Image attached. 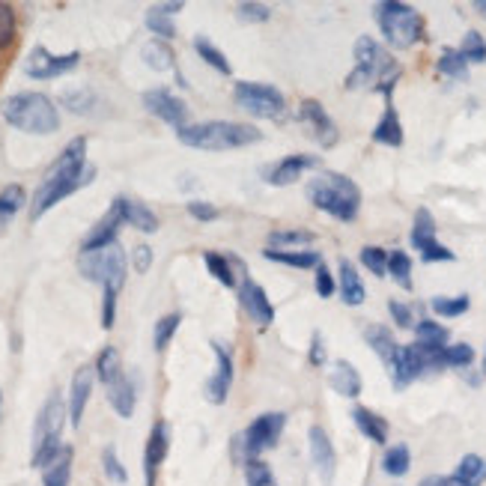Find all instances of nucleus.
<instances>
[{
    "mask_svg": "<svg viewBox=\"0 0 486 486\" xmlns=\"http://www.w3.org/2000/svg\"><path fill=\"white\" fill-rule=\"evenodd\" d=\"M483 376H486V355H483Z\"/></svg>",
    "mask_w": 486,
    "mask_h": 486,
    "instance_id": "63",
    "label": "nucleus"
},
{
    "mask_svg": "<svg viewBox=\"0 0 486 486\" xmlns=\"http://www.w3.org/2000/svg\"><path fill=\"white\" fill-rule=\"evenodd\" d=\"M116 296L114 289H102V328L105 332H111L114 323H116Z\"/></svg>",
    "mask_w": 486,
    "mask_h": 486,
    "instance_id": "57",
    "label": "nucleus"
},
{
    "mask_svg": "<svg viewBox=\"0 0 486 486\" xmlns=\"http://www.w3.org/2000/svg\"><path fill=\"white\" fill-rule=\"evenodd\" d=\"M24 206H27V191H24V186H18V182L6 186L4 191H0V227H6L9 221H13Z\"/></svg>",
    "mask_w": 486,
    "mask_h": 486,
    "instance_id": "37",
    "label": "nucleus"
},
{
    "mask_svg": "<svg viewBox=\"0 0 486 486\" xmlns=\"http://www.w3.org/2000/svg\"><path fill=\"white\" fill-rule=\"evenodd\" d=\"M362 266L367 271H373L376 278H385L388 275V251L379 248V245H364L362 248Z\"/></svg>",
    "mask_w": 486,
    "mask_h": 486,
    "instance_id": "49",
    "label": "nucleus"
},
{
    "mask_svg": "<svg viewBox=\"0 0 486 486\" xmlns=\"http://www.w3.org/2000/svg\"><path fill=\"white\" fill-rule=\"evenodd\" d=\"M328 385H332V391L340 394V397H346V400H355L358 394H362V373L355 371L353 364L346 362V358H337L335 367H332V373H328Z\"/></svg>",
    "mask_w": 486,
    "mask_h": 486,
    "instance_id": "25",
    "label": "nucleus"
},
{
    "mask_svg": "<svg viewBox=\"0 0 486 486\" xmlns=\"http://www.w3.org/2000/svg\"><path fill=\"white\" fill-rule=\"evenodd\" d=\"M305 194L319 212L344 221V225L355 221L358 212H362V188L349 177H344V173L335 170L319 173L316 179H310L305 186Z\"/></svg>",
    "mask_w": 486,
    "mask_h": 486,
    "instance_id": "4",
    "label": "nucleus"
},
{
    "mask_svg": "<svg viewBox=\"0 0 486 486\" xmlns=\"http://www.w3.org/2000/svg\"><path fill=\"white\" fill-rule=\"evenodd\" d=\"M310 367H323L326 364V346H323V335L314 332V337H310V355H307Z\"/></svg>",
    "mask_w": 486,
    "mask_h": 486,
    "instance_id": "59",
    "label": "nucleus"
},
{
    "mask_svg": "<svg viewBox=\"0 0 486 486\" xmlns=\"http://www.w3.org/2000/svg\"><path fill=\"white\" fill-rule=\"evenodd\" d=\"M186 209L194 221H203V225H206V221H215L221 215L218 206H212V203H206V200H188Z\"/></svg>",
    "mask_w": 486,
    "mask_h": 486,
    "instance_id": "56",
    "label": "nucleus"
},
{
    "mask_svg": "<svg viewBox=\"0 0 486 486\" xmlns=\"http://www.w3.org/2000/svg\"><path fill=\"white\" fill-rule=\"evenodd\" d=\"M102 465H105V478L111 483H129V472H125V465L120 463V456H116V448L108 445V448L102 451Z\"/></svg>",
    "mask_w": 486,
    "mask_h": 486,
    "instance_id": "50",
    "label": "nucleus"
},
{
    "mask_svg": "<svg viewBox=\"0 0 486 486\" xmlns=\"http://www.w3.org/2000/svg\"><path fill=\"white\" fill-rule=\"evenodd\" d=\"M415 337H417V344L448 346L451 332H448V328H445V326L436 323V319H421V323H415Z\"/></svg>",
    "mask_w": 486,
    "mask_h": 486,
    "instance_id": "45",
    "label": "nucleus"
},
{
    "mask_svg": "<svg viewBox=\"0 0 486 486\" xmlns=\"http://www.w3.org/2000/svg\"><path fill=\"white\" fill-rule=\"evenodd\" d=\"M0 406H4V391H0Z\"/></svg>",
    "mask_w": 486,
    "mask_h": 486,
    "instance_id": "64",
    "label": "nucleus"
},
{
    "mask_svg": "<svg viewBox=\"0 0 486 486\" xmlns=\"http://www.w3.org/2000/svg\"><path fill=\"white\" fill-rule=\"evenodd\" d=\"M93 371H96V379L108 388V385H114L116 379L123 376V358H120V353H116L114 346H105L99 355H96V364H93Z\"/></svg>",
    "mask_w": 486,
    "mask_h": 486,
    "instance_id": "35",
    "label": "nucleus"
},
{
    "mask_svg": "<svg viewBox=\"0 0 486 486\" xmlns=\"http://www.w3.org/2000/svg\"><path fill=\"white\" fill-rule=\"evenodd\" d=\"M152 9H159L161 15L173 18V15H177V13H182V9H186V4H182V0H173V4H155Z\"/></svg>",
    "mask_w": 486,
    "mask_h": 486,
    "instance_id": "60",
    "label": "nucleus"
},
{
    "mask_svg": "<svg viewBox=\"0 0 486 486\" xmlns=\"http://www.w3.org/2000/svg\"><path fill=\"white\" fill-rule=\"evenodd\" d=\"M108 403H111V409L120 415V417H129L134 415V403H138V394H134V382L129 376H120L114 385H108Z\"/></svg>",
    "mask_w": 486,
    "mask_h": 486,
    "instance_id": "30",
    "label": "nucleus"
},
{
    "mask_svg": "<svg viewBox=\"0 0 486 486\" xmlns=\"http://www.w3.org/2000/svg\"><path fill=\"white\" fill-rule=\"evenodd\" d=\"M194 51H197L200 60H206V66H212L215 72H221V75H230V72H233V66H230L227 57H225V51L212 45L206 36H194Z\"/></svg>",
    "mask_w": 486,
    "mask_h": 486,
    "instance_id": "40",
    "label": "nucleus"
},
{
    "mask_svg": "<svg viewBox=\"0 0 486 486\" xmlns=\"http://www.w3.org/2000/svg\"><path fill=\"white\" fill-rule=\"evenodd\" d=\"M403 123H400V114H397L394 108V102L391 99H385V111H382V120H379L373 125V141L376 143H382V147H403Z\"/></svg>",
    "mask_w": 486,
    "mask_h": 486,
    "instance_id": "26",
    "label": "nucleus"
},
{
    "mask_svg": "<svg viewBox=\"0 0 486 486\" xmlns=\"http://www.w3.org/2000/svg\"><path fill=\"white\" fill-rule=\"evenodd\" d=\"M400 63L394 60L391 51L382 48L373 36L355 39V69L346 75V90H364L373 87L385 99H391L397 81H400Z\"/></svg>",
    "mask_w": 486,
    "mask_h": 486,
    "instance_id": "2",
    "label": "nucleus"
},
{
    "mask_svg": "<svg viewBox=\"0 0 486 486\" xmlns=\"http://www.w3.org/2000/svg\"><path fill=\"white\" fill-rule=\"evenodd\" d=\"M72 460H75V451L69 445H63V451L57 454V460L48 465V469H42V486H69Z\"/></svg>",
    "mask_w": 486,
    "mask_h": 486,
    "instance_id": "33",
    "label": "nucleus"
},
{
    "mask_svg": "<svg viewBox=\"0 0 486 486\" xmlns=\"http://www.w3.org/2000/svg\"><path fill=\"white\" fill-rule=\"evenodd\" d=\"M182 147L206 150V152H227L242 150L251 143L262 141V132L251 123H233V120H209V123H191L177 132Z\"/></svg>",
    "mask_w": 486,
    "mask_h": 486,
    "instance_id": "3",
    "label": "nucleus"
},
{
    "mask_svg": "<svg viewBox=\"0 0 486 486\" xmlns=\"http://www.w3.org/2000/svg\"><path fill=\"white\" fill-rule=\"evenodd\" d=\"M412 248L421 254L424 262H454L456 254L451 248H445L439 239H436V218L430 209H417L412 221Z\"/></svg>",
    "mask_w": 486,
    "mask_h": 486,
    "instance_id": "12",
    "label": "nucleus"
},
{
    "mask_svg": "<svg viewBox=\"0 0 486 486\" xmlns=\"http://www.w3.org/2000/svg\"><path fill=\"white\" fill-rule=\"evenodd\" d=\"M93 382H96V371L93 364H81L78 371L72 373V385H69V424L72 426H81L84 421V412H87V403H90V394H93Z\"/></svg>",
    "mask_w": 486,
    "mask_h": 486,
    "instance_id": "22",
    "label": "nucleus"
},
{
    "mask_svg": "<svg viewBox=\"0 0 486 486\" xmlns=\"http://www.w3.org/2000/svg\"><path fill=\"white\" fill-rule=\"evenodd\" d=\"M486 483V460L481 454H465L456 472L445 478V486H483Z\"/></svg>",
    "mask_w": 486,
    "mask_h": 486,
    "instance_id": "27",
    "label": "nucleus"
},
{
    "mask_svg": "<svg viewBox=\"0 0 486 486\" xmlns=\"http://www.w3.org/2000/svg\"><path fill=\"white\" fill-rule=\"evenodd\" d=\"M314 271H316V275H314L316 296H319V298H332V296L337 293V278L332 275V269H328L326 262H323V266H316Z\"/></svg>",
    "mask_w": 486,
    "mask_h": 486,
    "instance_id": "54",
    "label": "nucleus"
},
{
    "mask_svg": "<svg viewBox=\"0 0 486 486\" xmlns=\"http://www.w3.org/2000/svg\"><path fill=\"white\" fill-rule=\"evenodd\" d=\"M353 421L358 426V433H362L367 442H373V445H385L388 442V421L382 415H376L373 409H367V406H355Z\"/></svg>",
    "mask_w": 486,
    "mask_h": 486,
    "instance_id": "29",
    "label": "nucleus"
},
{
    "mask_svg": "<svg viewBox=\"0 0 486 486\" xmlns=\"http://www.w3.org/2000/svg\"><path fill=\"white\" fill-rule=\"evenodd\" d=\"M233 102L245 114L257 120H284L287 116V99L278 87L260 84V81H239L233 87Z\"/></svg>",
    "mask_w": 486,
    "mask_h": 486,
    "instance_id": "9",
    "label": "nucleus"
},
{
    "mask_svg": "<svg viewBox=\"0 0 486 486\" xmlns=\"http://www.w3.org/2000/svg\"><path fill=\"white\" fill-rule=\"evenodd\" d=\"M170 451V430L168 421H155L147 439V448H143V483L155 486V478H159L161 463L168 460Z\"/></svg>",
    "mask_w": 486,
    "mask_h": 486,
    "instance_id": "20",
    "label": "nucleus"
},
{
    "mask_svg": "<svg viewBox=\"0 0 486 486\" xmlns=\"http://www.w3.org/2000/svg\"><path fill=\"white\" fill-rule=\"evenodd\" d=\"M439 72L445 78H454V81H465L469 78V63L460 54V48H445L439 54Z\"/></svg>",
    "mask_w": 486,
    "mask_h": 486,
    "instance_id": "44",
    "label": "nucleus"
},
{
    "mask_svg": "<svg viewBox=\"0 0 486 486\" xmlns=\"http://www.w3.org/2000/svg\"><path fill=\"white\" fill-rule=\"evenodd\" d=\"M316 233L310 230H271L269 233V248L275 251H301V245H314Z\"/></svg>",
    "mask_w": 486,
    "mask_h": 486,
    "instance_id": "36",
    "label": "nucleus"
},
{
    "mask_svg": "<svg viewBox=\"0 0 486 486\" xmlns=\"http://www.w3.org/2000/svg\"><path fill=\"white\" fill-rule=\"evenodd\" d=\"M388 314H391V319L397 323V328H415L412 307H409V305H403V301H397V298L388 301Z\"/></svg>",
    "mask_w": 486,
    "mask_h": 486,
    "instance_id": "55",
    "label": "nucleus"
},
{
    "mask_svg": "<svg viewBox=\"0 0 486 486\" xmlns=\"http://www.w3.org/2000/svg\"><path fill=\"white\" fill-rule=\"evenodd\" d=\"M474 362V349L469 344H454V346H445V355H442V364L445 367H454V371H463V367H472Z\"/></svg>",
    "mask_w": 486,
    "mask_h": 486,
    "instance_id": "51",
    "label": "nucleus"
},
{
    "mask_svg": "<svg viewBox=\"0 0 486 486\" xmlns=\"http://www.w3.org/2000/svg\"><path fill=\"white\" fill-rule=\"evenodd\" d=\"M373 18L379 24V33L397 51L417 45L424 39V18L415 6L400 4V0H382L373 6Z\"/></svg>",
    "mask_w": 486,
    "mask_h": 486,
    "instance_id": "7",
    "label": "nucleus"
},
{
    "mask_svg": "<svg viewBox=\"0 0 486 486\" xmlns=\"http://www.w3.org/2000/svg\"><path fill=\"white\" fill-rule=\"evenodd\" d=\"M430 307L436 316H445V319H454V316H463L469 314L472 307V298L469 296H433L430 298Z\"/></svg>",
    "mask_w": 486,
    "mask_h": 486,
    "instance_id": "41",
    "label": "nucleus"
},
{
    "mask_svg": "<svg viewBox=\"0 0 486 486\" xmlns=\"http://www.w3.org/2000/svg\"><path fill=\"white\" fill-rule=\"evenodd\" d=\"M203 262H206L209 275L218 280L221 287L227 289H239L242 275H248L245 262L233 254H218V251H203Z\"/></svg>",
    "mask_w": 486,
    "mask_h": 486,
    "instance_id": "23",
    "label": "nucleus"
},
{
    "mask_svg": "<svg viewBox=\"0 0 486 486\" xmlns=\"http://www.w3.org/2000/svg\"><path fill=\"white\" fill-rule=\"evenodd\" d=\"M388 371H391V385L397 391H403V388H409L417 376L426 371V362L421 355V349L417 344H409V346H400L394 355V362L388 364Z\"/></svg>",
    "mask_w": 486,
    "mask_h": 486,
    "instance_id": "21",
    "label": "nucleus"
},
{
    "mask_svg": "<svg viewBox=\"0 0 486 486\" xmlns=\"http://www.w3.org/2000/svg\"><path fill=\"white\" fill-rule=\"evenodd\" d=\"M412 469V451L406 445H391L382 456V472L388 478H406Z\"/></svg>",
    "mask_w": 486,
    "mask_h": 486,
    "instance_id": "39",
    "label": "nucleus"
},
{
    "mask_svg": "<svg viewBox=\"0 0 486 486\" xmlns=\"http://www.w3.org/2000/svg\"><path fill=\"white\" fill-rule=\"evenodd\" d=\"M147 31L155 36V39H161V42H170L173 36H177V24H173V18H168V15H161L159 9H147Z\"/></svg>",
    "mask_w": 486,
    "mask_h": 486,
    "instance_id": "47",
    "label": "nucleus"
},
{
    "mask_svg": "<svg viewBox=\"0 0 486 486\" xmlns=\"http://www.w3.org/2000/svg\"><path fill=\"white\" fill-rule=\"evenodd\" d=\"M307 442H310V460H314V469L319 474V481L326 486L335 483V474H337V451L332 439H328L326 426L314 424L307 430Z\"/></svg>",
    "mask_w": 486,
    "mask_h": 486,
    "instance_id": "17",
    "label": "nucleus"
},
{
    "mask_svg": "<svg viewBox=\"0 0 486 486\" xmlns=\"http://www.w3.org/2000/svg\"><path fill=\"white\" fill-rule=\"evenodd\" d=\"M141 57L152 72H168L177 66V54H173L170 42H161V39H150V42L141 48Z\"/></svg>",
    "mask_w": 486,
    "mask_h": 486,
    "instance_id": "32",
    "label": "nucleus"
},
{
    "mask_svg": "<svg viewBox=\"0 0 486 486\" xmlns=\"http://www.w3.org/2000/svg\"><path fill=\"white\" fill-rule=\"evenodd\" d=\"M179 326H182V314H164L159 323H155V328H152V346H155V353H164V349L170 346V340H173V335L179 332Z\"/></svg>",
    "mask_w": 486,
    "mask_h": 486,
    "instance_id": "42",
    "label": "nucleus"
},
{
    "mask_svg": "<svg viewBox=\"0 0 486 486\" xmlns=\"http://www.w3.org/2000/svg\"><path fill=\"white\" fill-rule=\"evenodd\" d=\"M474 9H478L481 15H486V0H478V4H474Z\"/></svg>",
    "mask_w": 486,
    "mask_h": 486,
    "instance_id": "62",
    "label": "nucleus"
},
{
    "mask_svg": "<svg viewBox=\"0 0 486 486\" xmlns=\"http://www.w3.org/2000/svg\"><path fill=\"white\" fill-rule=\"evenodd\" d=\"M125 225L123 221V212H120V203H111V209L105 212V215L96 221V225L90 227V233L84 236L81 242V254H96V251H105L116 245V233H120V227Z\"/></svg>",
    "mask_w": 486,
    "mask_h": 486,
    "instance_id": "18",
    "label": "nucleus"
},
{
    "mask_svg": "<svg viewBox=\"0 0 486 486\" xmlns=\"http://www.w3.org/2000/svg\"><path fill=\"white\" fill-rule=\"evenodd\" d=\"M417 486H445V478L442 474H430V478H424Z\"/></svg>",
    "mask_w": 486,
    "mask_h": 486,
    "instance_id": "61",
    "label": "nucleus"
},
{
    "mask_svg": "<svg viewBox=\"0 0 486 486\" xmlns=\"http://www.w3.org/2000/svg\"><path fill=\"white\" fill-rule=\"evenodd\" d=\"M262 257L271 260V262H280V266H289V269H316L323 266V254L319 251H275V248H266Z\"/></svg>",
    "mask_w": 486,
    "mask_h": 486,
    "instance_id": "31",
    "label": "nucleus"
},
{
    "mask_svg": "<svg viewBox=\"0 0 486 486\" xmlns=\"http://www.w3.org/2000/svg\"><path fill=\"white\" fill-rule=\"evenodd\" d=\"M15 27H18L15 9L9 4H0V54L15 42Z\"/></svg>",
    "mask_w": 486,
    "mask_h": 486,
    "instance_id": "52",
    "label": "nucleus"
},
{
    "mask_svg": "<svg viewBox=\"0 0 486 486\" xmlns=\"http://www.w3.org/2000/svg\"><path fill=\"white\" fill-rule=\"evenodd\" d=\"M460 54L465 57V63H486V39L478 31H469L463 36Z\"/></svg>",
    "mask_w": 486,
    "mask_h": 486,
    "instance_id": "48",
    "label": "nucleus"
},
{
    "mask_svg": "<svg viewBox=\"0 0 486 486\" xmlns=\"http://www.w3.org/2000/svg\"><path fill=\"white\" fill-rule=\"evenodd\" d=\"M364 337H367V346L373 349V353L382 358L385 364H391L394 362V355H397V349H400V344L394 340V335H391V328H385V326H371L364 332Z\"/></svg>",
    "mask_w": 486,
    "mask_h": 486,
    "instance_id": "34",
    "label": "nucleus"
},
{
    "mask_svg": "<svg viewBox=\"0 0 486 486\" xmlns=\"http://www.w3.org/2000/svg\"><path fill=\"white\" fill-rule=\"evenodd\" d=\"M310 168H319V159L316 155H287V159H280L275 164H269L266 170H262V179L269 182V186H278V188H287L293 186V182H298L301 177H305V170Z\"/></svg>",
    "mask_w": 486,
    "mask_h": 486,
    "instance_id": "19",
    "label": "nucleus"
},
{
    "mask_svg": "<svg viewBox=\"0 0 486 486\" xmlns=\"http://www.w3.org/2000/svg\"><path fill=\"white\" fill-rule=\"evenodd\" d=\"M60 102H63L66 111H72V114H78V116H87V114H93L96 108H99V96H96L90 87L66 90V93L60 96Z\"/></svg>",
    "mask_w": 486,
    "mask_h": 486,
    "instance_id": "38",
    "label": "nucleus"
},
{
    "mask_svg": "<svg viewBox=\"0 0 486 486\" xmlns=\"http://www.w3.org/2000/svg\"><path fill=\"white\" fill-rule=\"evenodd\" d=\"M284 426H287L284 412L257 415L254 421L245 426V433H242L239 439H233L236 442V454H245V460H251V456H260V454L271 451L280 436H284Z\"/></svg>",
    "mask_w": 486,
    "mask_h": 486,
    "instance_id": "10",
    "label": "nucleus"
},
{
    "mask_svg": "<svg viewBox=\"0 0 486 486\" xmlns=\"http://www.w3.org/2000/svg\"><path fill=\"white\" fill-rule=\"evenodd\" d=\"M242 469H245V483L248 486H278L275 474H271L269 463H262L260 456H251V460L242 463Z\"/></svg>",
    "mask_w": 486,
    "mask_h": 486,
    "instance_id": "46",
    "label": "nucleus"
},
{
    "mask_svg": "<svg viewBox=\"0 0 486 486\" xmlns=\"http://www.w3.org/2000/svg\"><path fill=\"white\" fill-rule=\"evenodd\" d=\"M298 123L301 125H307V132H310V138H314L319 147H335L337 143V123L328 116V111L323 108V102H316V99H305L298 105Z\"/></svg>",
    "mask_w": 486,
    "mask_h": 486,
    "instance_id": "14",
    "label": "nucleus"
},
{
    "mask_svg": "<svg viewBox=\"0 0 486 486\" xmlns=\"http://www.w3.org/2000/svg\"><path fill=\"white\" fill-rule=\"evenodd\" d=\"M78 269L87 280L99 284L102 289H114L120 293L125 278H129V257L120 245H111L105 251H96V254H81L78 260Z\"/></svg>",
    "mask_w": 486,
    "mask_h": 486,
    "instance_id": "8",
    "label": "nucleus"
},
{
    "mask_svg": "<svg viewBox=\"0 0 486 486\" xmlns=\"http://www.w3.org/2000/svg\"><path fill=\"white\" fill-rule=\"evenodd\" d=\"M116 203H120L123 221L129 227L141 230V233H155V230H159V215H155L150 206H143V203L132 200V197H116Z\"/></svg>",
    "mask_w": 486,
    "mask_h": 486,
    "instance_id": "28",
    "label": "nucleus"
},
{
    "mask_svg": "<svg viewBox=\"0 0 486 486\" xmlns=\"http://www.w3.org/2000/svg\"><path fill=\"white\" fill-rule=\"evenodd\" d=\"M66 417H69V406L60 397V391L48 394L45 406L39 409L36 415V424H33V454H31V465L33 469H48L57 454L63 451V426H66Z\"/></svg>",
    "mask_w": 486,
    "mask_h": 486,
    "instance_id": "6",
    "label": "nucleus"
},
{
    "mask_svg": "<svg viewBox=\"0 0 486 486\" xmlns=\"http://www.w3.org/2000/svg\"><path fill=\"white\" fill-rule=\"evenodd\" d=\"M236 15L248 24H266L271 18V6L269 4H254V0H245V4L236 6Z\"/></svg>",
    "mask_w": 486,
    "mask_h": 486,
    "instance_id": "53",
    "label": "nucleus"
},
{
    "mask_svg": "<svg viewBox=\"0 0 486 486\" xmlns=\"http://www.w3.org/2000/svg\"><path fill=\"white\" fill-rule=\"evenodd\" d=\"M0 114L4 120L13 125V129L24 132V134H54L60 129V111L51 96L45 93H15L4 99L0 105Z\"/></svg>",
    "mask_w": 486,
    "mask_h": 486,
    "instance_id": "5",
    "label": "nucleus"
},
{
    "mask_svg": "<svg viewBox=\"0 0 486 486\" xmlns=\"http://www.w3.org/2000/svg\"><path fill=\"white\" fill-rule=\"evenodd\" d=\"M239 305L254 326L269 328L275 323V305H271V298L266 296V289L248 275H242V280H239Z\"/></svg>",
    "mask_w": 486,
    "mask_h": 486,
    "instance_id": "15",
    "label": "nucleus"
},
{
    "mask_svg": "<svg viewBox=\"0 0 486 486\" xmlns=\"http://www.w3.org/2000/svg\"><path fill=\"white\" fill-rule=\"evenodd\" d=\"M96 177V168L87 161V138H72L57 155V161L45 170L42 182L33 191L31 203V221H39L48 209H54L57 203L66 200L78 188L90 186Z\"/></svg>",
    "mask_w": 486,
    "mask_h": 486,
    "instance_id": "1",
    "label": "nucleus"
},
{
    "mask_svg": "<svg viewBox=\"0 0 486 486\" xmlns=\"http://www.w3.org/2000/svg\"><path fill=\"white\" fill-rule=\"evenodd\" d=\"M212 353H215V373L203 385V397H206L212 406H225L230 397V385H233V355L221 340H212Z\"/></svg>",
    "mask_w": 486,
    "mask_h": 486,
    "instance_id": "16",
    "label": "nucleus"
},
{
    "mask_svg": "<svg viewBox=\"0 0 486 486\" xmlns=\"http://www.w3.org/2000/svg\"><path fill=\"white\" fill-rule=\"evenodd\" d=\"M81 63V51L69 54H51L45 45H36L24 60V75L33 78V81H54V78L69 75Z\"/></svg>",
    "mask_w": 486,
    "mask_h": 486,
    "instance_id": "11",
    "label": "nucleus"
},
{
    "mask_svg": "<svg viewBox=\"0 0 486 486\" xmlns=\"http://www.w3.org/2000/svg\"><path fill=\"white\" fill-rule=\"evenodd\" d=\"M388 275L397 280V287L412 289V257L406 251H388Z\"/></svg>",
    "mask_w": 486,
    "mask_h": 486,
    "instance_id": "43",
    "label": "nucleus"
},
{
    "mask_svg": "<svg viewBox=\"0 0 486 486\" xmlns=\"http://www.w3.org/2000/svg\"><path fill=\"white\" fill-rule=\"evenodd\" d=\"M337 293H340V298H344L349 307H362L364 301H367L364 280H362L358 269L346 257L337 262Z\"/></svg>",
    "mask_w": 486,
    "mask_h": 486,
    "instance_id": "24",
    "label": "nucleus"
},
{
    "mask_svg": "<svg viewBox=\"0 0 486 486\" xmlns=\"http://www.w3.org/2000/svg\"><path fill=\"white\" fill-rule=\"evenodd\" d=\"M143 108H147L152 116H159L161 123L173 125V129H186L188 123V105L179 99V96H173L168 87H155V90H147L143 93Z\"/></svg>",
    "mask_w": 486,
    "mask_h": 486,
    "instance_id": "13",
    "label": "nucleus"
},
{
    "mask_svg": "<svg viewBox=\"0 0 486 486\" xmlns=\"http://www.w3.org/2000/svg\"><path fill=\"white\" fill-rule=\"evenodd\" d=\"M129 260H132V269L138 271V275H147L150 266H152V248L150 245H134Z\"/></svg>",
    "mask_w": 486,
    "mask_h": 486,
    "instance_id": "58",
    "label": "nucleus"
}]
</instances>
